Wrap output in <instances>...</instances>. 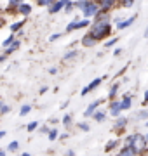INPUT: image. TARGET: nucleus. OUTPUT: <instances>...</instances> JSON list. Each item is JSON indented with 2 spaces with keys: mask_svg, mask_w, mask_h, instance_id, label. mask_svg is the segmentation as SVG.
Segmentation results:
<instances>
[{
  "mask_svg": "<svg viewBox=\"0 0 148 156\" xmlns=\"http://www.w3.org/2000/svg\"><path fill=\"white\" fill-rule=\"evenodd\" d=\"M122 146H131L139 156H146L148 153V140L145 137V134H141V132H134V134L125 135Z\"/></svg>",
  "mask_w": 148,
  "mask_h": 156,
  "instance_id": "obj_1",
  "label": "nucleus"
},
{
  "mask_svg": "<svg viewBox=\"0 0 148 156\" xmlns=\"http://www.w3.org/2000/svg\"><path fill=\"white\" fill-rule=\"evenodd\" d=\"M89 33H91L98 42H101V40L108 38L110 35H112V24H110V23H94L92 28L89 30Z\"/></svg>",
  "mask_w": 148,
  "mask_h": 156,
  "instance_id": "obj_2",
  "label": "nucleus"
},
{
  "mask_svg": "<svg viewBox=\"0 0 148 156\" xmlns=\"http://www.w3.org/2000/svg\"><path fill=\"white\" fill-rule=\"evenodd\" d=\"M129 118L127 116H119L113 120V125H112V130L115 132V135L117 137H122V135L127 132V125H129Z\"/></svg>",
  "mask_w": 148,
  "mask_h": 156,
  "instance_id": "obj_3",
  "label": "nucleus"
},
{
  "mask_svg": "<svg viewBox=\"0 0 148 156\" xmlns=\"http://www.w3.org/2000/svg\"><path fill=\"white\" fill-rule=\"evenodd\" d=\"M99 11L98 9V4L96 2H92V0H87L86 7L82 9V14H84V19H89V17H94V14Z\"/></svg>",
  "mask_w": 148,
  "mask_h": 156,
  "instance_id": "obj_4",
  "label": "nucleus"
},
{
  "mask_svg": "<svg viewBox=\"0 0 148 156\" xmlns=\"http://www.w3.org/2000/svg\"><path fill=\"white\" fill-rule=\"evenodd\" d=\"M89 24H91V21H89V19H82V21H77V19H73L72 23H68V24H66V33H70V31H75V30L87 28Z\"/></svg>",
  "mask_w": 148,
  "mask_h": 156,
  "instance_id": "obj_5",
  "label": "nucleus"
},
{
  "mask_svg": "<svg viewBox=\"0 0 148 156\" xmlns=\"http://www.w3.org/2000/svg\"><path fill=\"white\" fill-rule=\"evenodd\" d=\"M105 78H106V76H101V78H94V80H92L91 83H89V85H86L84 89L80 90V95H84V97H86L87 94H91L92 90H96L98 87H99V85L103 83V80H105Z\"/></svg>",
  "mask_w": 148,
  "mask_h": 156,
  "instance_id": "obj_6",
  "label": "nucleus"
},
{
  "mask_svg": "<svg viewBox=\"0 0 148 156\" xmlns=\"http://www.w3.org/2000/svg\"><path fill=\"white\" fill-rule=\"evenodd\" d=\"M108 113H110V116L113 118H119L120 116V113H122V109H120V99H113V101H110V106H108Z\"/></svg>",
  "mask_w": 148,
  "mask_h": 156,
  "instance_id": "obj_7",
  "label": "nucleus"
},
{
  "mask_svg": "<svg viewBox=\"0 0 148 156\" xmlns=\"http://www.w3.org/2000/svg\"><path fill=\"white\" fill-rule=\"evenodd\" d=\"M68 2L70 0H54L51 5L47 7V9H49V14H57L59 11H65V7H66Z\"/></svg>",
  "mask_w": 148,
  "mask_h": 156,
  "instance_id": "obj_8",
  "label": "nucleus"
},
{
  "mask_svg": "<svg viewBox=\"0 0 148 156\" xmlns=\"http://www.w3.org/2000/svg\"><path fill=\"white\" fill-rule=\"evenodd\" d=\"M103 102H105L103 99H96V101H92V102H89V106H87V108H86V111H84V116H86V118H91V116H92V113L98 111V109H99V106H101Z\"/></svg>",
  "mask_w": 148,
  "mask_h": 156,
  "instance_id": "obj_9",
  "label": "nucleus"
},
{
  "mask_svg": "<svg viewBox=\"0 0 148 156\" xmlns=\"http://www.w3.org/2000/svg\"><path fill=\"white\" fill-rule=\"evenodd\" d=\"M96 4H98V9H99V11L110 12L115 5H117V0H98Z\"/></svg>",
  "mask_w": 148,
  "mask_h": 156,
  "instance_id": "obj_10",
  "label": "nucleus"
},
{
  "mask_svg": "<svg viewBox=\"0 0 148 156\" xmlns=\"http://www.w3.org/2000/svg\"><path fill=\"white\" fill-rule=\"evenodd\" d=\"M131 108H132V97L129 94H125L124 97L120 99V109H122V111H129Z\"/></svg>",
  "mask_w": 148,
  "mask_h": 156,
  "instance_id": "obj_11",
  "label": "nucleus"
},
{
  "mask_svg": "<svg viewBox=\"0 0 148 156\" xmlns=\"http://www.w3.org/2000/svg\"><path fill=\"white\" fill-rule=\"evenodd\" d=\"M16 12L21 14V16H30V14H31V5L26 4V2H23V4H19V5L16 7Z\"/></svg>",
  "mask_w": 148,
  "mask_h": 156,
  "instance_id": "obj_12",
  "label": "nucleus"
},
{
  "mask_svg": "<svg viewBox=\"0 0 148 156\" xmlns=\"http://www.w3.org/2000/svg\"><path fill=\"white\" fill-rule=\"evenodd\" d=\"M82 45H84V47H94V45H98V40L94 38L91 33H86L82 37Z\"/></svg>",
  "mask_w": 148,
  "mask_h": 156,
  "instance_id": "obj_13",
  "label": "nucleus"
},
{
  "mask_svg": "<svg viewBox=\"0 0 148 156\" xmlns=\"http://www.w3.org/2000/svg\"><path fill=\"white\" fill-rule=\"evenodd\" d=\"M117 156H139V154L132 149L131 146H122L119 149V153H117Z\"/></svg>",
  "mask_w": 148,
  "mask_h": 156,
  "instance_id": "obj_14",
  "label": "nucleus"
},
{
  "mask_svg": "<svg viewBox=\"0 0 148 156\" xmlns=\"http://www.w3.org/2000/svg\"><path fill=\"white\" fill-rule=\"evenodd\" d=\"M108 19H110V12L98 11L94 14V23H108Z\"/></svg>",
  "mask_w": 148,
  "mask_h": 156,
  "instance_id": "obj_15",
  "label": "nucleus"
},
{
  "mask_svg": "<svg viewBox=\"0 0 148 156\" xmlns=\"http://www.w3.org/2000/svg\"><path fill=\"white\" fill-rule=\"evenodd\" d=\"M136 14H134V16H131L129 17V19H125V21H119V23H115V24H117V30H125V28H129V26H131L132 23L136 21Z\"/></svg>",
  "mask_w": 148,
  "mask_h": 156,
  "instance_id": "obj_16",
  "label": "nucleus"
},
{
  "mask_svg": "<svg viewBox=\"0 0 148 156\" xmlns=\"http://www.w3.org/2000/svg\"><path fill=\"white\" fill-rule=\"evenodd\" d=\"M119 144H120V139H119V137H117V139L108 140V142H106V146H105V153H112V151H115L117 147H119Z\"/></svg>",
  "mask_w": 148,
  "mask_h": 156,
  "instance_id": "obj_17",
  "label": "nucleus"
},
{
  "mask_svg": "<svg viewBox=\"0 0 148 156\" xmlns=\"http://www.w3.org/2000/svg\"><path fill=\"white\" fill-rule=\"evenodd\" d=\"M91 118L94 120V122H98V123H103V122H106L108 115H106L105 111H99V109H98V111L92 113V116H91Z\"/></svg>",
  "mask_w": 148,
  "mask_h": 156,
  "instance_id": "obj_18",
  "label": "nucleus"
},
{
  "mask_svg": "<svg viewBox=\"0 0 148 156\" xmlns=\"http://www.w3.org/2000/svg\"><path fill=\"white\" fill-rule=\"evenodd\" d=\"M134 120L136 122H148V108H143L134 115Z\"/></svg>",
  "mask_w": 148,
  "mask_h": 156,
  "instance_id": "obj_19",
  "label": "nucleus"
},
{
  "mask_svg": "<svg viewBox=\"0 0 148 156\" xmlns=\"http://www.w3.org/2000/svg\"><path fill=\"white\" fill-rule=\"evenodd\" d=\"M61 123H63V127H65V128H70L72 125H73V115H72V113H66V115H63Z\"/></svg>",
  "mask_w": 148,
  "mask_h": 156,
  "instance_id": "obj_20",
  "label": "nucleus"
},
{
  "mask_svg": "<svg viewBox=\"0 0 148 156\" xmlns=\"http://www.w3.org/2000/svg\"><path fill=\"white\" fill-rule=\"evenodd\" d=\"M57 137H59V130H57V127H51L49 128V132H47V139L51 140V142H54V140H57Z\"/></svg>",
  "mask_w": 148,
  "mask_h": 156,
  "instance_id": "obj_21",
  "label": "nucleus"
},
{
  "mask_svg": "<svg viewBox=\"0 0 148 156\" xmlns=\"http://www.w3.org/2000/svg\"><path fill=\"white\" fill-rule=\"evenodd\" d=\"M19 45H21V42H19V40H14V42H12V44L9 45V47H6V50H4V54H6V56L12 54L14 50H17V49H19Z\"/></svg>",
  "mask_w": 148,
  "mask_h": 156,
  "instance_id": "obj_22",
  "label": "nucleus"
},
{
  "mask_svg": "<svg viewBox=\"0 0 148 156\" xmlns=\"http://www.w3.org/2000/svg\"><path fill=\"white\" fill-rule=\"evenodd\" d=\"M119 87H120L119 83H113L112 87H110V92H108V99H110V101L117 99V94H119Z\"/></svg>",
  "mask_w": 148,
  "mask_h": 156,
  "instance_id": "obj_23",
  "label": "nucleus"
},
{
  "mask_svg": "<svg viewBox=\"0 0 148 156\" xmlns=\"http://www.w3.org/2000/svg\"><path fill=\"white\" fill-rule=\"evenodd\" d=\"M23 26H24V19H21V21H17V23H12L11 24V31L12 33H17V31H21Z\"/></svg>",
  "mask_w": 148,
  "mask_h": 156,
  "instance_id": "obj_24",
  "label": "nucleus"
},
{
  "mask_svg": "<svg viewBox=\"0 0 148 156\" xmlns=\"http://www.w3.org/2000/svg\"><path fill=\"white\" fill-rule=\"evenodd\" d=\"M77 56H79V52H77V50H68V52L63 56V61H73Z\"/></svg>",
  "mask_w": 148,
  "mask_h": 156,
  "instance_id": "obj_25",
  "label": "nucleus"
},
{
  "mask_svg": "<svg viewBox=\"0 0 148 156\" xmlns=\"http://www.w3.org/2000/svg\"><path fill=\"white\" fill-rule=\"evenodd\" d=\"M19 142H17V140H12V142H9V146H7V149L6 151H11V153H16L17 149H19Z\"/></svg>",
  "mask_w": 148,
  "mask_h": 156,
  "instance_id": "obj_26",
  "label": "nucleus"
},
{
  "mask_svg": "<svg viewBox=\"0 0 148 156\" xmlns=\"http://www.w3.org/2000/svg\"><path fill=\"white\" fill-rule=\"evenodd\" d=\"M30 111H31V104H23L21 109H19V116H26Z\"/></svg>",
  "mask_w": 148,
  "mask_h": 156,
  "instance_id": "obj_27",
  "label": "nucleus"
},
{
  "mask_svg": "<svg viewBox=\"0 0 148 156\" xmlns=\"http://www.w3.org/2000/svg\"><path fill=\"white\" fill-rule=\"evenodd\" d=\"M77 128L82 130V132H89V130H91V125H89L87 122H79L77 123Z\"/></svg>",
  "mask_w": 148,
  "mask_h": 156,
  "instance_id": "obj_28",
  "label": "nucleus"
},
{
  "mask_svg": "<svg viewBox=\"0 0 148 156\" xmlns=\"http://www.w3.org/2000/svg\"><path fill=\"white\" fill-rule=\"evenodd\" d=\"M14 40H16V33H11L6 40H4V42H2V47H9V45L14 42Z\"/></svg>",
  "mask_w": 148,
  "mask_h": 156,
  "instance_id": "obj_29",
  "label": "nucleus"
},
{
  "mask_svg": "<svg viewBox=\"0 0 148 156\" xmlns=\"http://www.w3.org/2000/svg\"><path fill=\"white\" fill-rule=\"evenodd\" d=\"M24 0H9V11H16V7L19 4H23Z\"/></svg>",
  "mask_w": 148,
  "mask_h": 156,
  "instance_id": "obj_30",
  "label": "nucleus"
},
{
  "mask_svg": "<svg viewBox=\"0 0 148 156\" xmlns=\"http://www.w3.org/2000/svg\"><path fill=\"white\" fill-rule=\"evenodd\" d=\"M39 125H40L39 122H30L28 125H26V130H28V132H35V130L39 128Z\"/></svg>",
  "mask_w": 148,
  "mask_h": 156,
  "instance_id": "obj_31",
  "label": "nucleus"
},
{
  "mask_svg": "<svg viewBox=\"0 0 148 156\" xmlns=\"http://www.w3.org/2000/svg\"><path fill=\"white\" fill-rule=\"evenodd\" d=\"M9 113H11V106H9V104H4V106L0 108V116H6Z\"/></svg>",
  "mask_w": 148,
  "mask_h": 156,
  "instance_id": "obj_32",
  "label": "nucleus"
},
{
  "mask_svg": "<svg viewBox=\"0 0 148 156\" xmlns=\"http://www.w3.org/2000/svg\"><path fill=\"white\" fill-rule=\"evenodd\" d=\"M52 2H54V0H37V5H40V7H49L52 4Z\"/></svg>",
  "mask_w": 148,
  "mask_h": 156,
  "instance_id": "obj_33",
  "label": "nucleus"
},
{
  "mask_svg": "<svg viewBox=\"0 0 148 156\" xmlns=\"http://www.w3.org/2000/svg\"><path fill=\"white\" fill-rule=\"evenodd\" d=\"M120 5H122V7H127V9H129V7L134 5V0H120Z\"/></svg>",
  "mask_w": 148,
  "mask_h": 156,
  "instance_id": "obj_34",
  "label": "nucleus"
},
{
  "mask_svg": "<svg viewBox=\"0 0 148 156\" xmlns=\"http://www.w3.org/2000/svg\"><path fill=\"white\" fill-rule=\"evenodd\" d=\"M73 4H75V7H77V9H80V11H82V9L86 7L87 0H77V2H73Z\"/></svg>",
  "mask_w": 148,
  "mask_h": 156,
  "instance_id": "obj_35",
  "label": "nucleus"
},
{
  "mask_svg": "<svg viewBox=\"0 0 148 156\" xmlns=\"http://www.w3.org/2000/svg\"><path fill=\"white\" fill-rule=\"evenodd\" d=\"M49 128H51V127H49V125H46V123H44V125H39V132H40V134H46L47 135Z\"/></svg>",
  "mask_w": 148,
  "mask_h": 156,
  "instance_id": "obj_36",
  "label": "nucleus"
},
{
  "mask_svg": "<svg viewBox=\"0 0 148 156\" xmlns=\"http://www.w3.org/2000/svg\"><path fill=\"white\" fill-rule=\"evenodd\" d=\"M117 42H119V40L115 38H110V40H106V42H105V47H113V45H117Z\"/></svg>",
  "mask_w": 148,
  "mask_h": 156,
  "instance_id": "obj_37",
  "label": "nucleus"
},
{
  "mask_svg": "<svg viewBox=\"0 0 148 156\" xmlns=\"http://www.w3.org/2000/svg\"><path fill=\"white\" fill-rule=\"evenodd\" d=\"M73 7H75V4L70 0L68 4H66V7H65V11H66V12H72V11H73Z\"/></svg>",
  "mask_w": 148,
  "mask_h": 156,
  "instance_id": "obj_38",
  "label": "nucleus"
},
{
  "mask_svg": "<svg viewBox=\"0 0 148 156\" xmlns=\"http://www.w3.org/2000/svg\"><path fill=\"white\" fill-rule=\"evenodd\" d=\"M143 106H148V89L145 90V94H143V102H141Z\"/></svg>",
  "mask_w": 148,
  "mask_h": 156,
  "instance_id": "obj_39",
  "label": "nucleus"
},
{
  "mask_svg": "<svg viewBox=\"0 0 148 156\" xmlns=\"http://www.w3.org/2000/svg\"><path fill=\"white\" fill-rule=\"evenodd\" d=\"M59 37H61V33H54V35H51V38H49V40H51V42H54V40H57Z\"/></svg>",
  "mask_w": 148,
  "mask_h": 156,
  "instance_id": "obj_40",
  "label": "nucleus"
},
{
  "mask_svg": "<svg viewBox=\"0 0 148 156\" xmlns=\"http://www.w3.org/2000/svg\"><path fill=\"white\" fill-rule=\"evenodd\" d=\"M65 156H75V151H73V149H68V151H65Z\"/></svg>",
  "mask_w": 148,
  "mask_h": 156,
  "instance_id": "obj_41",
  "label": "nucleus"
},
{
  "mask_svg": "<svg viewBox=\"0 0 148 156\" xmlns=\"http://www.w3.org/2000/svg\"><path fill=\"white\" fill-rule=\"evenodd\" d=\"M49 123H51V125H57V123H59V120H57V118H51V120H49Z\"/></svg>",
  "mask_w": 148,
  "mask_h": 156,
  "instance_id": "obj_42",
  "label": "nucleus"
},
{
  "mask_svg": "<svg viewBox=\"0 0 148 156\" xmlns=\"http://www.w3.org/2000/svg\"><path fill=\"white\" fill-rule=\"evenodd\" d=\"M47 90H49V87H46V85H44V87H42V89H40V94H46Z\"/></svg>",
  "mask_w": 148,
  "mask_h": 156,
  "instance_id": "obj_43",
  "label": "nucleus"
},
{
  "mask_svg": "<svg viewBox=\"0 0 148 156\" xmlns=\"http://www.w3.org/2000/svg\"><path fill=\"white\" fill-rule=\"evenodd\" d=\"M113 54H115V56H120V54H122V49H115Z\"/></svg>",
  "mask_w": 148,
  "mask_h": 156,
  "instance_id": "obj_44",
  "label": "nucleus"
},
{
  "mask_svg": "<svg viewBox=\"0 0 148 156\" xmlns=\"http://www.w3.org/2000/svg\"><path fill=\"white\" fill-rule=\"evenodd\" d=\"M4 61H7V56H6V54H2V56H0V62H4Z\"/></svg>",
  "mask_w": 148,
  "mask_h": 156,
  "instance_id": "obj_45",
  "label": "nucleus"
},
{
  "mask_svg": "<svg viewBox=\"0 0 148 156\" xmlns=\"http://www.w3.org/2000/svg\"><path fill=\"white\" fill-rule=\"evenodd\" d=\"M66 137H68V134H59V137H57V139H66Z\"/></svg>",
  "mask_w": 148,
  "mask_h": 156,
  "instance_id": "obj_46",
  "label": "nucleus"
},
{
  "mask_svg": "<svg viewBox=\"0 0 148 156\" xmlns=\"http://www.w3.org/2000/svg\"><path fill=\"white\" fill-rule=\"evenodd\" d=\"M6 134H7L6 130H0V139H4V137H6Z\"/></svg>",
  "mask_w": 148,
  "mask_h": 156,
  "instance_id": "obj_47",
  "label": "nucleus"
},
{
  "mask_svg": "<svg viewBox=\"0 0 148 156\" xmlns=\"http://www.w3.org/2000/svg\"><path fill=\"white\" fill-rule=\"evenodd\" d=\"M0 156H7V151L6 149H0Z\"/></svg>",
  "mask_w": 148,
  "mask_h": 156,
  "instance_id": "obj_48",
  "label": "nucleus"
},
{
  "mask_svg": "<svg viewBox=\"0 0 148 156\" xmlns=\"http://www.w3.org/2000/svg\"><path fill=\"white\" fill-rule=\"evenodd\" d=\"M4 24H6V21H4V19H0V28H2Z\"/></svg>",
  "mask_w": 148,
  "mask_h": 156,
  "instance_id": "obj_49",
  "label": "nucleus"
},
{
  "mask_svg": "<svg viewBox=\"0 0 148 156\" xmlns=\"http://www.w3.org/2000/svg\"><path fill=\"white\" fill-rule=\"evenodd\" d=\"M145 37L148 38V26H146V30H145Z\"/></svg>",
  "mask_w": 148,
  "mask_h": 156,
  "instance_id": "obj_50",
  "label": "nucleus"
},
{
  "mask_svg": "<svg viewBox=\"0 0 148 156\" xmlns=\"http://www.w3.org/2000/svg\"><path fill=\"white\" fill-rule=\"evenodd\" d=\"M21 156H31V154H30V153H23Z\"/></svg>",
  "mask_w": 148,
  "mask_h": 156,
  "instance_id": "obj_51",
  "label": "nucleus"
},
{
  "mask_svg": "<svg viewBox=\"0 0 148 156\" xmlns=\"http://www.w3.org/2000/svg\"><path fill=\"white\" fill-rule=\"evenodd\" d=\"M4 104H6V102H2V101H0V108H2V106H4Z\"/></svg>",
  "mask_w": 148,
  "mask_h": 156,
  "instance_id": "obj_52",
  "label": "nucleus"
},
{
  "mask_svg": "<svg viewBox=\"0 0 148 156\" xmlns=\"http://www.w3.org/2000/svg\"><path fill=\"white\" fill-rule=\"evenodd\" d=\"M145 125H146V127H148V122H145Z\"/></svg>",
  "mask_w": 148,
  "mask_h": 156,
  "instance_id": "obj_53",
  "label": "nucleus"
},
{
  "mask_svg": "<svg viewBox=\"0 0 148 156\" xmlns=\"http://www.w3.org/2000/svg\"><path fill=\"white\" fill-rule=\"evenodd\" d=\"M146 156H148V154H146Z\"/></svg>",
  "mask_w": 148,
  "mask_h": 156,
  "instance_id": "obj_54",
  "label": "nucleus"
}]
</instances>
